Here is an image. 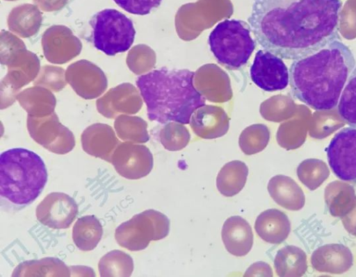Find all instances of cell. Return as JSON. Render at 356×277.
I'll return each mask as SVG.
<instances>
[{
	"mask_svg": "<svg viewBox=\"0 0 356 277\" xmlns=\"http://www.w3.org/2000/svg\"><path fill=\"white\" fill-rule=\"evenodd\" d=\"M170 231V220L159 211L149 209L122 223L115 231L118 244L129 251H138L147 247L151 241L165 238Z\"/></svg>",
	"mask_w": 356,
	"mask_h": 277,
	"instance_id": "cell-7",
	"label": "cell"
},
{
	"mask_svg": "<svg viewBox=\"0 0 356 277\" xmlns=\"http://www.w3.org/2000/svg\"><path fill=\"white\" fill-rule=\"evenodd\" d=\"M118 143L112 128L105 124L92 125L81 135L82 148L86 153L111 163Z\"/></svg>",
	"mask_w": 356,
	"mask_h": 277,
	"instance_id": "cell-15",
	"label": "cell"
},
{
	"mask_svg": "<svg viewBox=\"0 0 356 277\" xmlns=\"http://www.w3.org/2000/svg\"><path fill=\"white\" fill-rule=\"evenodd\" d=\"M170 128L168 124L165 126L161 135V142L165 149L169 151H179L184 148L189 140V135L186 131H178Z\"/></svg>",
	"mask_w": 356,
	"mask_h": 277,
	"instance_id": "cell-28",
	"label": "cell"
},
{
	"mask_svg": "<svg viewBox=\"0 0 356 277\" xmlns=\"http://www.w3.org/2000/svg\"><path fill=\"white\" fill-rule=\"evenodd\" d=\"M245 276H273L271 267L266 263L258 262L252 265L244 274Z\"/></svg>",
	"mask_w": 356,
	"mask_h": 277,
	"instance_id": "cell-30",
	"label": "cell"
},
{
	"mask_svg": "<svg viewBox=\"0 0 356 277\" xmlns=\"http://www.w3.org/2000/svg\"><path fill=\"white\" fill-rule=\"evenodd\" d=\"M28 129L31 137L48 151L63 155L71 151L75 145L72 133L58 120L37 121L29 119Z\"/></svg>",
	"mask_w": 356,
	"mask_h": 277,
	"instance_id": "cell-12",
	"label": "cell"
},
{
	"mask_svg": "<svg viewBox=\"0 0 356 277\" xmlns=\"http://www.w3.org/2000/svg\"><path fill=\"white\" fill-rule=\"evenodd\" d=\"M325 201L330 213L334 217L341 218L355 205L356 195L354 188L342 181H332L325 189Z\"/></svg>",
	"mask_w": 356,
	"mask_h": 277,
	"instance_id": "cell-19",
	"label": "cell"
},
{
	"mask_svg": "<svg viewBox=\"0 0 356 277\" xmlns=\"http://www.w3.org/2000/svg\"><path fill=\"white\" fill-rule=\"evenodd\" d=\"M330 169L325 162L316 158L302 161L297 167V176L309 190L320 187L330 176Z\"/></svg>",
	"mask_w": 356,
	"mask_h": 277,
	"instance_id": "cell-24",
	"label": "cell"
},
{
	"mask_svg": "<svg viewBox=\"0 0 356 277\" xmlns=\"http://www.w3.org/2000/svg\"><path fill=\"white\" fill-rule=\"evenodd\" d=\"M268 142V134H243L239 144L243 152L248 156L259 153L264 149Z\"/></svg>",
	"mask_w": 356,
	"mask_h": 277,
	"instance_id": "cell-29",
	"label": "cell"
},
{
	"mask_svg": "<svg viewBox=\"0 0 356 277\" xmlns=\"http://www.w3.org/2000/svg\"><path fill=\"white\" fill-rule=\"evenodd\" d=\"M327 156L333 173L341 180L356 183V128L346 127L331 140Z\"/></svg>",
	"mask_w": 356,
	"mask_h": 277,
	"instance_id": "cell-8",
	"label": "cell"
},
{
	"mask_svg": "<svg viewBox=\"0 0 356 277\" xmlns=\"http://www.w3.org/2000/svg\"><path fill=\"white\" fill-rule=\"evenodd\" d=\"M78 212V205L75 200L68 194L59 192L47 194L35 210L37 219L53 229L69 228Z\"/></svg>",
	"mask_w": 356,
	"mask_h": 277,
	"instance_id": "cell-11",
	"label": "cell"
},
{
	"mask_svg": "<svg viewBox=\"0 0 356 277\" xmlns=\"http://www.w3.org/2000/svg\"><path fill=\"white\" fill-rule=\"evenodd\" d=\"M115 128L118 137L123 140L144 143L149 140L144 124L137 119L119 117L115 122Z\"/></svg>",
	"mask_w": 356,
	"mask_h": 277,
	"instance_id": "cell-26",
	"label": "cell"
},
{
	"mask_svg": "<svg viewBox=\"0 0 356 277\" xmlns=\"http://www.w3.org/2000/svg\"><path fill=\"white\" fill-rule=\"evenodd\" d=\"M195 72L161 67L139 76L136 85L147 107L148 119L165 124L191 123L193 113L206 105L194 86Z\"/></svg>",
	"mask_w": 356,
	"mask_h": 277,
	"instance_id": "cell-3",
	"label": "cell"
},
{
	"mask_svg": "<svg viewBox=\"0 0 356 277\" xmlns=\"http://www.w3.org/2000/svg\"><path fill=\"white\" fill-rule=\"evenodd\" d=\"M251 31L250 25L240 19H225L218 23L208 39L218 62L231 69L245 65L256 47Z\"/></svg>",
	"mask_w": 356,
	"mask_h": 277,
	"instance_id": "cell-5",
	"label": "cell"
},
{
	"mask_svg": "<svg viewBox=\"0 0 356 277\" xmlns=\"http://www.w3.org/2000/svg\"><path fill=\"white\" fill-rule=\"evenodd\" d=\"M355 65L350 48L335 40L292 62L289 70L291 94L315 110H331L338 105Z\"/></svg>",
	"mask_w": 356,
	"mask_h": 277,
	"instance_id": "cell-2",
	"label": "cell"
},
{
	"mask_svg": "<svg viewBox=\"0 0 356 277\" xmlns=\"http://www.w3.org/2000/svg\"><path fill=\"white\" fill-rule=\"evenodd\" d=\"M221 237L225 249L233 255H246L253 245V233L249 223L240 216H232L225 221Z\"/></svg>",
	"mask_w": 356,
	"mask_h": 277,
	"instance_id": "cell-14",
	"label": "cell"
},
{
	"mask_svg": "<svg viewBox=\"0 0 356 277\" xmlns=\"http://www.w3.org/2000/svg\"><path fill=\"white\" fill-rule=\"evenodd\" d=\"M111 163L122 177L136 180L147 176L153 168V156L144 145L130 142L119 143L114 151Z\"/></svg>",
	"mask_w": 356,
	"mask_h": 277,
	"instance_id": "cell-10",
	"label": "cell"
},
{
	"mask_svg": "<svg viewBox=\"0 0 356 277\" xmlns=\"http://www.w3.org/2000/svg\"><path fill=\"white\" fill-rule=\"evenodd\" d=\"M344 228L350 235L356 236V203L353 208L341 217Z\"/></svg>",
	"mask_w": 356,
	"mask_h": 277,
	"instance_id": "cell-31",
	"label": "cell"
},
{
	"mask_svg": "<svg viewBox=\"0 0 356 277\" xmlns=\"http://www.w3.org/2000/svg\"><path fill=\"white\" fill-rule=\"evenodd\" d=\"M248 168L245 162L233 160L226 163L216 178V187L223 196L230 197L239 193L245 185Z\"/></svg>",
	"mask_w": 356,
	"mask_h": 277,
	"instance_id": "cell-20",
	"label": "cell"
},
{
	"mask_svg": "<svg viewBox=\"0 0 356 277\" xmlns=\"http://www.w3.org/2000/svg\"><path fill=\"white\" fill-rule=\"evenodd\" d=\"M254 229L264 241L277 244L288 237L291 231V223L284 212L271 208L259 215L255 221Z\"/></svg>",
	"mask_w": 356,
	"mask_h": 277,
	"instance_id": "cell-16",
	"label": "cell"
},
{
	"mask_svg": "<svg viewBox=\"0 0 356 277\" xmlns=\"http://www.w3.org/2000/svg\"><path fill=\"white\" fill-rule=\"evenodd\" d=\"M341 0H252L248 22L259 45L296 60L339 35Z\"/></svg>",
	"mask_w": 356,
	"mask_h": 277,
	"instance_id": "cell-1",
	"label": "cell"
},
{
	"mask_svg": "<svg viewBox=\"0 0 356 277\" xmlns=\"http://www.w3.org/2000/svg\"><path fill=\"white\" fill-rule=\"evenodd\" d=\"M45 164L39 155L24 148L0 156V194L17 205H26L40 194L47 182Z\"/></svg>",
	"mask_w": 356,
	"mask_h": 277,
	"instance_id": "cell-4",
	"label": "cell"
},
{
	"mask_svg": "<svg viewBox=\"0 0 356 277\" xmlns=\"http://www.w3.org/2000/svg\"><path fill=\"white\" fill-rule=\"evenodd\" d=\"M252 81L266 92L285 89L289 83V69L282 58L266 50H259L250 69Z\"/></svg>",
	"mask_w": 356,
	"mask_h": 277,
	"instance_id": "cell-9",
	"label": "cell"
},
{
	"mask_svg": "<svg viewBox=\"0 0 356 277\" xmlns=\"http://www.w3.org/2000/svg\"><path fill=\"white\" fill-rule=\"evenodd\" d=\"M103 235V228L95 215H86L77 219L72 228L75 246L83 251L93 250Z\"/></svg>",
	"mask_w": 356,
	"mask_h": 277,
	"instance_id": "cell-21",
	"label": "cell"
},
{
	"mask_svg": "<svg viewBox=\"0 0 356 277\" xmlns=\"http://www.w3.org/2000/svg\"><path fill=\"white\" fill-rule=\"evenodd\" d=\"M338 113L346 124L356 128V67L341 92L338 103Z\"/></svg>",
	"mask_w": 356,
	"mask_h": 277,
	"instance_id": "cell-25",
	"label": "cell"
},
{
	"mask_svg": "<svg viewBox=\"0 0 356 277\" xmlns=\"http://www.w3.org/2000/svg\"><path fill=\"white\" fill-rule=\"evenodd\" d=\"M95 47L108 56L127 51L132 45L136 31L130 18L113 8L95 14L90 20Z\"/></svg>",
	"mask_w": 356,
	"mask_h": 277,
	"instance_id": "cell-6",
	"label": "cell"
},
{
	"mask_svg": "<svg viewBox=\"0 0 356 277\" xmlns=\"http://www.w3.org/2000/svg\"><path fill=\"white\" fill-rule=\"evenodd\" d=\"M274 267L281 277L302 276L307 270V254L296 246H285L277 252Z\"/></svg>",
	"mask_w": 356,
	"mask_h": 277,
	"instance_id": "cell-18",
	"label": "cell"
},
{
	"mask_svg": "<svg viewBox=\"0 0 356 277\" xmlns=\"http://www.w3.org/2000/svg\"><path fill=\"white\" fill-rule=\"evenodd\" d=\"M134 260L127 253L113 250L99 260L98 269L102 277L131 276L134 271Z\"/></svg>",
	"mask_w": 356,
	"mask_h": 277,
	"instance_id": "cell-23",
	"label": "cell"
},
{
	"mask_svg": "<svg viewBox=\"0 0 356 277\" xmlns=\"http://www.w3.org/2000/svg\"><path fill=\"white\" fill-rule=\"evenodd\" d=\"M125 11L137 15H145L158 8L163 0H113Z\"/></svg>",
	"mask_w": 356,
	"mask_h": 277,
	"instance_id": "cell-27",
	"label": "cell"
},
{
	"mask_svg": "<svg viewBox=\"0 0 356 277\" xmlns=\"http://www.w3.org/2000/svg\"><path fill=\"white\" fill-rule=\"evenodd\" d=\"M70 269L63 261L46 258L20 263L13 276H70Z\"/></svg>",
	"mask_w": 356,
	"mask_h": 277,
	"instance_id": "cell-22",
	"label": "cell"
},
{
	"mask_svg": "<svg viewBox=\"0 0 356 277\" xmlns=\"http://www.w3.org/2000/svg\"><path fill=\"white\" fill-rule=\"evenodd\" d=\"M311 264L320 272L340 274L353 265L350 249L341 244H327L318 247L311 255Z\"/></svg>",
	"mask_w": 356,
	"mask_h": 277,
	"instance_id": "cell-13",
	"label": "cell"
},
{
	"mask_svg": "<svg viewBox=\"0 0 356 277\" xmlns=\"http://www.w3.org/2000/svg\"><path fill=\"white\" fill-rule=\"evenodd\" d=\"M268 191L274 201L282 208L297 211L305 203V196L298 183L291 177L279 174L272 177Z\"/></svg>",
	"mask_w": 356,
	"mask_h": 277,
	"instance_id": "cell-17",
	"label": "cell"
}]
</instances>
